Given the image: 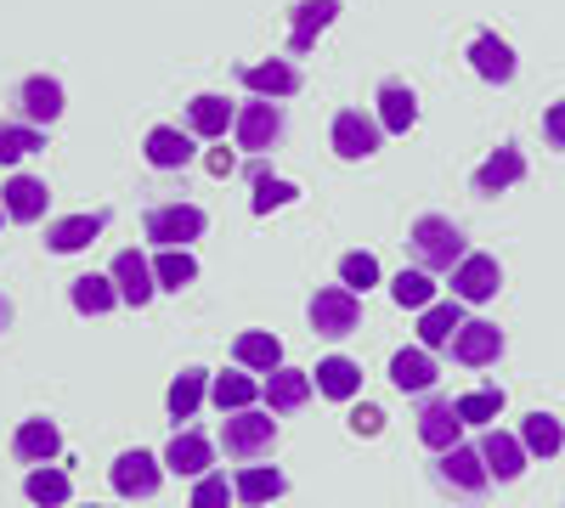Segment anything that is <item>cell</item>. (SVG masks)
<instances>
[{
	"mask_svg": "<svg viewBox=\"0 0 565 508\" xmlns=\"http://www.w3.org/2000/svg\"><path fill=\"white\" fill-rule=\"evenodd\" d=\"M407 249H413L418 271H458L463 255H469L463 233H458L447 215H418V220H413V233H407Z\"/></svg>",
	"mask_w": 565,
	"mask_h": 508,
	"instance_id": "obj_1",
	"label": "cell"
},
{
	"mask_svg": "<svg viewBox=\"0 0 565 508\" xmlns=\"http://www.w3.org/2000/svg\"><path fill=\"white\" fill-rule=\"evenodd\" d=\"M221 441H226V457H238V464H255V457L271 452L277 441V419H266V412H226V424H221Z\"/></svg>",
	"mask_w": 565,
	"mask_h": 508,
	"instance_id": "obj_2",
	"label": "cell"
},
{
	"mask_svg": "<svg viewBox=\"0 0 565 508\" xmlns=\"http://www.w3.org/2000/svg\"><path fill=\"white\" fill-rule=\"evenodd\" d=\"M204 209L199 204H159L148 209V220H141V233H148L159 249H186L193 238H204Z\"/></svg>",
	"mask_w": 565,
	"mask_h": 508,
	"instance_id": "obj_3",
	"label": "cell"
},
{
	"mask_svg": "<svg viewBox=\"0 0 565 508\" xmlns=\"http://www.w3.org/2000/svg\"><path fill=\"white\" fill-rule=\"evenodd\" d=\"M362 322V305H356V294L340 283V289H317V300H311V328L317 334H328V339H340V334H351Z\"/></svg>",
	"mask_w": 565,
	"mask_h": 508,
	"instance_id": "obj_4",
	"label": "cell"
},
{
	"mask_svg": "<svg viewBox=\"0 0 565 508\" xmlns=\"http://www.w3.org/2000/svg\"><path fill=\"white\" fill-rule=\"evenodd\" d=\"M436 480L441 486H452V491H463V497H481L487 491V457H481V446H452V452H441V464H436Z\"/></svg>",
	"mask_w": 565,
	"mask_h": 508,
	"instance_id": "obj_5",
	"label": "cell"
},
{
	"mask_svg": "<svg viewBox=\"0 0 565 508\" xmlns=\"http://www.w3.org/2000/svg\"><path fill=\"white\" fill-rule=\"evenodd\" d=\"M380 130H385L380 119H367L362 108H345V114L334 119V153L351 159V164H356V159H373V153H380Z\"/></svg>",
	"mask_w": 565,
	"mask_h": 508,
	"instance_id": "obj_6",
	"label": "cell"
},
{
	"mask_svg": "<svg viewBox=\"0 0 565 508\" xmlns=\"http://www.w3.org/2000/svg\"><path fill=\"white\" fill-rule=\"evenodd\" d=\"M498 356H503L498 322H463V328L452 334V361H463V367H487Z\"/></svg>",
	"mask_w": 565,
	"mask_h": 508,
	"instance_id": "obj_7",
	"label": "cell"
},
{
	"mask_svg": "<svg viewBox=\"0 0 565 508\" xmlns=\"http://www.w3.org/2000/svg\"><path fill=\"white\" fill-rule=\"evenodd\" d=\"M232 130H238V148L260 153V148H271L277 136H282V108L260 97V102H249V108L238 114V125H232Z\"/></svg>",
	"mask_w": 565,
	"mask_h": 508,
	"instance_id": "obj_8",
	"label": "cell"
},
{
	"mask_svg": "<svg viewBox=\"0 0 565 508\" xmlns=\"http://www.w3.org/2000/svg\"><path fill=\"white\" fill-rule=\"evenodd\" d=\"M503 283V271L492 255H463V266L452 271V300H492Z\"/></svg>",
	"mask_w": 565,
	"mask_h": 508,
	"instance_id": "obj_9",
	"label": "cell"
},
{
	"mask_svg": "<svg viewBox=\"0 0 565 508\" xmlns=\"http://www.w3.org/2000/svg\"><path fill=\"white\" fill-rule=\"evenodd\" d=\"M114 289H119V300H125V305H136V311H141V305L153 300V289H159V283H153V266L141 260L136 249L114 255Z\"/></svg>",
	"mask_w": 565,
	"mask_h": 508,
	"instance_id": "obj_10",
	"label": "cell"
},
{
	"mask_svg": "<svg viewBox=\"0 0 565 508\" xmlns=\"http://www.w3.org/2000/svg\"><path fill=\"white\" fill-rule=\"evenodd\" d=\"M159 457L153 452H125L119 464H114V491L119 497H153L159 491Z\"/></svg>",
	"mask_w": 565,
	"mask_h": 508,
	"instance_id": "obj_11",
	"label": "cell"
},
{
	"mask_svg": "<svg viewBox=\"0 0 565 508\" xmlns=\"http://www.w3.org/2000/svg\"><path fill=\"white\" fill-rule=\"evenodd\" d=\"M148 164L153 170H181V164H193V130H175V125H159V130H148Z\"/></svg>",
	"mask_w": 565,
	"mask_h": 508,
	"instance_id": "obj_12",
	"label": "cell"
},
{
	"mask_svg": "<svg viewBox=\"0 0 565 508\" xmlns=\"http://www.w3.org/2000/svg\"><path fill=\"white\" fill-rule=\"evenodd\" d=\"M103 226H108V215H68V220H57V226H45V249L79 255V249H90V244L103 238Z\"/></svg>",
	"mask_w": 565,
	"mask_h": 508,
	"instance_id": "obj_13",
	"label": "cell"
},
{
	"mask_svg": "<svg viewBox=\"0 0 565 508\" xmlns=\"http://www.w3.org/2000/svg\"><path fill=\"white\" fill-rule=\"evenodd\" d=\"M458 430H463L458 401H430V407L418 412V441L430 446V452H452L458 446Z\"/></svg>",
	"mask_w": 565,
	"mask_h": 508,
	"instance_id": "obj_14",
	"label": "cell"
},
{
	"mask_svg": "<svg viewBox=\"0 0 565 508\" xmlns=\"http://www.w3.org/2000/svg\"><path fill=\"white\" fill-rule=\"evenodd\" d=\"M18 108H23V119H29V125H52V119H63V85H57V79H45V74L23 79Z\"/></svg>",
	"mask_w": 565,
	"mask_h": 508,
	"instance_id": "obj_15",
	"label": "cell"
},
{
	"mask_svg": "<svg viewBox=\"0 0 565 508\" xmlns=\"http://www.w3.org/2000/svg\"><path fill=\"white\" fill-rule=\"evenodd\" d=\"M0 204H7V215L12 220H40L45 215V204H52V193H45V181L40 175H12L7 181V193H0Z\"/></svg>",
	"mask_w": 565,
	"mask_h": 508,
	"instance_id": "obj_16",
	"label": "cell"
},
{
	"mask_svg": "<svg viewBox=\"0 0 565 508\" xmlns=\"http://www.w3.org/2000/svg\"><path fill=\"white\" fill-rule=\"evenodd\" d=\"M391 385L402 390V396H424V390H430L436 385V361H430V350H396L391 356Z\"/></svg>",
	"mask_w": 565,
	"mask_h": 508,
	"instance_id": "obj_17",
	"label": "cell"
},
{
	"mask_svg": "<svg viewBox=\"0 0 565 508\" xmlns=\"http://www.w3.org/2000/svg\"><path fill=\"white\" fill-rule=\"evenodd\" d=\"M244 85L255 90V97H295L300 90V68L295 63H282V57H271V63H255V68H244Z\"/></svg>",
	"mask_w": 565,
	"mask_h": 508,
	"instance_id": "obj_18",
	"label": "cell"
},
{
	"mask_svg": "<svg viewBox=\"0 0 565 508\" xmlns=\"http://www.w3.org/2000/svg\"><path fill=\"white\" fill-rule=\"evenodd\" d=\"M12 452L23 457V464H52V457L63 452V435L52 419H29L18 435H12Z\"/></svg>",
	"mask_w": 565,
	"mask_h": 508,
	"instance_id": "obj_19",
	"label": "cell"
},
{
	"mask_svg": "<svg viewBox=\"0 0 565 508\" xmlns=\"http://www.w3.org/2000/svg\"><path fill=\"white\" fill-rule=\"evenodd\" d=\"M481 457H487V475L514 480V475L526 469V441H514V435H503V430H487V435H481Z\"/></svg>",
	"mask_w": 565,
	"mask_h": 508,
	"instance_id": "obj_20",
	"label": "cell"
},
{
	"mask_svg": "<svg viewBox=\"0 0 565 508\" xmlns=\"http://www.w3.org/2000/svg\"><path fill=\"white\" fill-rule=\"evenodd\" d=\"M340 18V0H300L295 7V34H289V52L300 57V52H311V40Z\"/></svg>",
	"mask_w": 565,
	"mask_h": 508,
	"instance_id": "obj_21",
	"label": "cell"
},
{
	"mask_svg": "<svg viewBox=\"0 0 565 508\" xmlns=\"http://www.w3.org/2000/svg\"><path fill=\"white\" fill-rule=\"evenodd\" d=\"M469 63H476V74L492 79V85H509V79H514V52H509L498 34H476V45H469Z\"/></svg>",
	"mask_w": 565,
	"mask_h": 508,
	"instance_id": "obj_22",
	"label": "cell"
},
{
	"mask_svg": "<svg viewBox=\"0 0 565 508\" xmlns=\"http://www.w3.org/2000/svg\"><path fill=\"white\" fill-rule=\"evenodd\" d=\"M526 175V159H521V148H498L481 170H476V193H503V187H514V181Z\"/></svg>",
	"mask_w": 565,
	"mask_h": 508,
	"instance_id": "obj_23",
	"label": "cell"
},
{
	"mask_svg": "<svg viewBox=\"0 0 565 508\" xmlns=\"http://www.w3.org/2000/svg\"><path fill=\"white\" fill-rule=\"evenodd\" d=\"M311 401V374H300V367H277V374L266 379V407L271 412H295Z\"/></svg>",
	"mask_w": 565,
	"mask_h": 508,
	"instance_id": "obj_24",
	"label": "cell"
},
{
	"mask_svg": "<svg viewBox=\"0 0 565 508\" xmlns=\"http://www.w3.org/2000/svg\"><path fill=\"white\" fill-rule=\"evenodd\" d=\"M164 469H175V475H210V441L199 430H181L164 446Z\"/></svg>",
	"mask_w": 565,
	"mask_h": 508,
	"instance_id": "obj_25",
	"label": "cell"
},
{
	"mask_svg": "<svg viewBox=\"0 0 565 508\" xmlns=\"http://www.w3.org/2000/svg\"><path fill=\"white\" fill-rule=\"evenodd\" d=\"M413 119H418V97H413L402 79H391V85L380 90V125H385L391 136H407Z\"/></svg>",
	"mask_w": 565,
	"mask_h": 508,
	"instance_id": "obj_26",
	"label": "cell"
},
{
	"mask_svg": "<svg viewBox=\"0 0 565 508\" xmlns=\"http://www.w3.org/2000/svg\"><path fill=\"white\" fill-rule=\"evenodd\" d=\"M463 328V311H458V300H436L430 311H424V322H418V345L424 350H436V345H452V334Z\"/></svg>",
	"mask_w": 565,
	"mask_h": 508,
	"instance_id": "obj_27",
	"label": "cell"
},
{
	"mask_svg": "<svg viewBox=\"0 0 565 508\" xmlns=\"http://www.w3.org/2000/svg\"><path fill=\"white\" fill-rule=\"evenodd\" d=\"M317 390H322V396H334V401H351V396L362 390V367H356L351 356H328V361H317Z\"/></svg>",
	"mask_w": 565,
	"mask_h": 508,
	"instance_id": "obj_28",
	"label": "cell"
},
{
	"mask_svg": "<svg viewBox=\"0 0 565 508\" xmlns=\"http://www.w3.org/2000/svg\"><path fill=\"white\" fill-rule=\"evenodd\" d=\"M226 125H238V114H232L221 97H193L186 102V130L193 136H226Z\"/></svg>",
	"mask_w": 565,
	"mask_h": 508,
	"instance_id": "obj_29",
	"label": "cell"
},
{
	"mask_svg": "<svg viewBox=\"0 0 565 508\" xmlns=\"http://www.w3.org/2000/svg\"><path fill=\"white\" fill-rule=\"evenodd\" d=\"M232 356H238L244 367H255V374H277V367H282V345H277V334H238Z\"/></svg>",
	"mask_w": 565,
	"mask_h": 508,
	"instance_id": "obj_30",
	"label": "cell"
},
{
	"mask_svg": "<svg viewBox=\"0 0 565 508\" xmlns=\"http://www.w3.org/2000/svg\"><path fill=\"white\" fill-rule=\"evenodd\" d=\"M114 300H119L114 277H74V311L103 316V311H114Z\"/></svg>",
	"mask_w": 565,
	"mask_h": 508,
	"instance_id": "obj_31",
	"label": "cell"
},
{
	"mask_svg": "<svg viewBox=\"0 0 565 508\" xmlns=\"http://www.w3.org/2000/svg\"><path fill=\"white\" fill-rule=\"evenodd\" d=\"M232 491H238L244 502H271V497H282V491H289V480H282L277 469H244L238 480H232Z\"/></svg>",
	"mask_w": 565,
	"mask_h": 508,
	"instance_id": "obj_32",
	"label": "cell"
},
{
	"mask_svg": "<svg viewBox=\"0 0 565 508\" xmlns=\"http://www.w3.org/2000/svg\"><path fill=\"white\" fill-rule=\"evenodd\" d=\"M391 294H396V305H402V311H430V305H436V283H430V271H402L396 283H391Z\"/></svg>",
	"mask_w": 565,
	"mask_h": 508,
	"instance_id": "obj_33",
	"label": "cell"
},
{
	"mask_svg": "<svg viewBox=\"0 0 565 508\" xmlns=\"http://www.w3.org/2000/svg\"><path fill=\"white\" fill-rule=\"evenodd\" d=\"M210 396H215L221 412H249L260 390H255V379H244V374H221V379L210 385Z\"/></svg>",
	"mask_w": 565,
	"mask_h": 508,
	"instance_id": "obj_34",
	"label": "cell"
},
{
	"mask_svg": "<svg viewBox=\"0 0 565 508\" xmlns=\"http://www.w3.org/2000/svg\"><path fill=\"white\" fill-rule=\"evenodd\" d=\"M153 277H159V289H175V294H181V289L199 277V260L186 255V249H164V255L153 260Z\"/></svg>",
	"mask_w": 565,
	"mask_h": 508,
	"instance_id": "obj_35",
	"label": "cell"
},
{
	"mask_svg": "<svg viewBox=\"0 0 565 508\" xmlns=\"http://www.w3.org/2000/svg\"><path fill=\"white\" fill-rule=\"evenodd\" d=\"M521 441H526V452H537V457H554V452L565 446V430H559V419H548V412H532V419H526V430H521Z\"/></svg>",
	"mask_w": 565,
	"mask_h": 508,
	"instance_id": "obj_36",
	"label": "cell"
},
{
	"mask_svg": "<svg viewBox=\"0 0 565 508\" xmlns=\"http://www.w3.org/2000/svg\"><path fill=\"white\" fill-rule=\"evenodd\" d=\"M23 491H29V502H40V508H63V502H68V475L40 464V469L29 475V486H23Z\"/></svg>",
	"mask_w": 565,
	"mask_h": 508,
	"instance_id": "obj_37",
	"label": "cell"
},
{
	"mask_svg": "<svg viewBox=\"0 0 565 508\" xmlns=\"http://www.w3.org/2000/svg\"><path fill=\"white\" fill-rule=\"evenodd\" d=\"M45 136L40 125H0V164H18L23 153H40Z\"/></svg>",
	"mask_w": 565,
	"mask_h": 508,
	"instance_id": "obj_38",
	"label": "cell"
},
{
	"mask_svg": "<svg viewBox=\"0 0 565 508\" xmlns=\"http://www.w3.org/2000/svg\"><path fill=\"white\" fill-rule=\"evenodd\" d=\"M300 198V187L295 181H277V175H260L255 181V198H249V209L255 215H271V209H282V204H295Z\"/></svg>",
	"mask_w": 565,
	"mask_h": 508,
	"instance_id": "obj_39",
	"label": "cell"
},
{
	"mask_svg": "<svg viewBox=\"0 0 565 508\" xmlns=\"http://www.w3.org/2000/svg\"><path fill=\"white\" fill-rule=\"evenodd\" d=\"M340 283H345L351 294H367L373 283H380V260H373L367 249H356V255H345V260H340Z\"/></svg>",
	"mask_w": 565,
	"mask_h": 508,
	"instance_id": "obj_40",
	"label": "cell"
},
{
	"mask_svg": "<svg viewBox=\"0 0 565 508\" xmlns=\"http://www.w3.org/2000/svg\"><path fill=\"white\" fill-rule=\"evenodd\" d=\"M199 401H204V374L193 367V374H181V379L170 385V412H175V419H193Z\"/></svg>",
	"mask_w": 565,
	"mask_h": 508,
	"instance_id": "obj_41",
	"label": "cell"
},
{
	"mask_svg": "<svg viewBox=\"0 0 565 508\" xmlns=\"http://www.w3.org/2000/svg\"><path fill=\"white\" fill-rule=\"evenodd\" d=\"M498 412H503V390H476V396L458 401V419L463 424H492Z\"/></svg>",
	"mask_w": 565,
	"mask_h": 508,
	"instance_id": "obj_42",
	"label": "cell"
},
{
	"mask_svg": "<svg viewBox=\"0 0 565 508\" xmlns=\"http://www.w3.org/2000/svg\"><path fill=\"white\" fill-rule=\"evenodd\" d=\"M232 497H238V491L226 486V475H199V486H193V502H186V508H226Z\"/></svg>",
	"mask_w": 565,
	"mask_h": 508,
	"instance_id": "obj_43",
	"label": "cell"
},
{
	"mask_svg": "<svg viewBox=\"0 0 565 508\" xmlns=\"http://www.w3.org/2000/svg\"><path fill=\"white\" fill-rule=\"evenodd\" d=\"M351 430H356V435H380V430H385V412H380V407H367V401L351 407Z\"/></svg>",
	"mask_w": 565,
	"mask_h": 508,
	"instance_id": "obj_44",
	"label": "cell"
},
{
	"mask_svg": "<svg viewBox=\"0 0 565 508\" xmlns=\"http://www.w3.org/2000/svg\"><path fill=\"white\" fill-rule=\"evenodd\" d=\"M543 136H548L554 148H565V102H554V108H548V119H543Z\"/></svg>",
	"mask_w": 565,
	"mask_h": 508,
	"instance_id": "obj_45",
	"label": "cell"
},
{
	"mask_svg": "<svg viewBox=\"0 0 565 508\" xmlns=\"http://www.w3.org/2000/svg\"><path fill=\"white\" fill-rule=\"evenodd\" d=\"M210 170H215V175H232V153L215 148V153H210Z\"/></svg>",
	"mask_w": 565,
	"mask_h": 508,
	"instance_id": "obj_46",
	"label": "cell"
},
{
	"mask_svg": "<svg viewBox=\"0 0 565 508\" xmlns=\"http://www.w3.org/2000/svg\"><path fill=\"white\" fill-rule=\"evenodd\" d=\"M0 322H7V305H0Z\"/></svg>",
	"mask_w": 565,
	"mask_h": 508,
	"instance_id": "obj_47",
	"label": "cell"
},
{
	"mask_svg": "<svg viewBox=\"0 0 565 508\" xmlns=\"http://www.w3.org/2000/svg\"><path fill=\"white\" fill-rule=\"evenodd\" d=\"M90 508H97V502H90Z\"/></svg>",
	"mask_w": 565,
	"mask_h": 508,
	"instance_id": "obj_48",
	"label": "cell"
},
{
	"mask_svg": "<svg viewBox=\"0 0 565 508\" xmlns=\"http://www.w3.org/2000/svg\"><path fill=\"white\" fill-rule=\"evenodd\" d=\"M0 209H7V204H0Z\"/></svg>",
	"mask_w": 565,
	"mask_h": 508,
	"instance_id": "obj_49",
	"label": "cell"
}]
</instances>
